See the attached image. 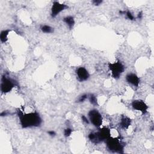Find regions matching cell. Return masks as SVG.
I'll list each match as a JSON object with an SVG mask.
<instances>
[{
	"label": "cell",
	"mask_w": 154,
	"mask_h": 154,
	"mask_svg": "<svg viewBox=\"0 0 154 154\" xmlns=\"http://www.w3.org/2000/svg\"><path fill=\"white\" fill-rule=\"evenodd\" d=\"M18 116L21 125L23 128L38 127L42 122L39 114L37 112L24 114L18 111Z\"/></svg>",
	"instance_id": "6da1fadb"
},
{
	"label": "cell",
	"mask_w": 154,
	"mask_h": 154,
	"mask_svg": "<svg viewBox=\"0 0 154 154\" xmlns=\"http://www.w3.org/2000/svg\"><path fill=\"white\" fill-rule=\"evenodd\" d=\"M107 148L112 152L122 153L124 146L117 138L110 137L106 140Z\"/></svg>",
	"instance_id": "7a4b0ae2"
},
{
	"label": "cell",
	"mask_w": 154,
	"mask_h": 154,
	"mask_svg": "<svg viewBox=\"0 0 154 154\" xmlns=\"http://www.w3.org/2000/svg\"><path fill=\"white\" fill-rule=\"evenodd\" d=\"M109 67L111 72L112 76L115 79L119 78L125 71V66L119 61L112 63H110Z\"/></svg>",
	"instance_id": "3957f363"
},
{
	"label": "cell",
	"mask_w": 154,
	"mask_h": 154,
	"mask_svg": "<svg viewBox=\"0 0 154 154\" xmlns=\"http://www.w3.org/2000/svg\"><path fill=\"white\" fill-rule=\"evenodd\" d=\"M89 118L90 120V122L93 124L95 127L99 128L102 124V116L97 110H91L89 111Z\"/></svg>",
	"instance_id": "277c9868"
},
{
	"label": "cell",
	"mask_w": 154,
	"mask_h": 154,
	"mask_svg": "<svg viewBox=\"0 0 154 154\" xmlns=\"http://www.w3.org/2000/svg\"><path fill=\"white\" fill-rule=\"evenodd\" d=\"M16 86V82L11 78L3 76L1 82V91L3 94H7L11 91Z\"/></svg>",
	"instance_id": "5b68a950"
},
{
	"label": "cell",
	"mask_w": 154,
	"mask_h": 154,
	"mask_svg": "<svg viewBox=\"0 0 154 154\" xmlns=\"http://www.w3.org/2000/svg\"><path fill=\"white\" fill-rule=\"evenodd\" d=\"M68 8V6L65 4L60 3L58 1H54L51 7V16L52 18H56L57 15Z\"/></svg>",
	"instance_id": "8992f818"
},
{
	"label": "cell",
	"mask_w": 154,
	"mask_h": 154,
	"mask_svg": "<svg viewBox=\"0 0 154 154\" xmlns=\"http://www.w3.org/2000/svg\"><path fill=\"white\" fill-rule=\"evenodd\" d=\"M132 107L135 110L140 111L143 114H146L148 110V106L142 100H135L132 102Z\"/></svg>",
	"instance_id": "52a82bcc"
},
{
	"label": "cell",
	"mask_w": 154,
	"mask_h": 154,
	"mask_svg": "<svg viewBox=\"0 0 154 154\" xmlns=\"http://www.w3.org/2000/svg\"><path fill=\"white\" fill-rule=\"evenodd\" d=\"M76 75L78 80L80 81H85L87 80L90 77V74L89 72L87 71L86 68L83 67H80L78 68V69L76 70Z\"/></svg>",
	"instance_id": "ba28073f"
},
{
	"label": "cell",
	"mask_w": 154,
	"mask_h": 154,
	"mask_svg": "<svg viewBox=\"0 0 154 154\" xmlns=\"http://www.w3.org/2000/svg\"><path fill=\"white\" fill-rule=\"evenodd\" d=\"M97 133L102 142L104 140L106 141L108 138H109L111 137V131L110 129L106 127L100 129Z\"/></svg>",
	"instance_id": "9c48e42d"
},
{
	"label": "cell",
	"mask_w": 154,
	"mask_h": 154,
	"mask_svg": "<svg viewBox=\"0 0 154 154\" xmlns=\"http://www.w3.org/2000/svg\"><path fill=\"white\" fill-rule=\"evenodd\" d=\"M127 82L132 85L138 87L140 84V79L138 76L134 74H129L126 76Z\"/></svg>",
	"instance_id": "30bf717a"
},
{
	"label": "cell",
	"mask_w": 154,
	"mask_h": 154,
	"mask_svg": "<svg viewBox=\"0 0 154 154\" xmlns=\"http://www.w3.org/2000/svg\"><path fill=\"white\" fill-rule=\"evenodd\" d=\"M131 120L129 118L125 116V117H123L122 119H121L120 126L124 129H128L129 126L131 125Z\"/></svg>",
	"instance_id": "8fae6325"
},
{
	"label": "cell",
	"mask_w": 154,
	"mask_h": 154,
	"mask_svg": "<svg viewBox=\"0 0 154 154\" xmlns=\"http://www.w3.org/2000/svg\"><path fill=\"white\" fill-rule=\"evenodd\" d=\"M63 21L67 25V26L70 29H72L74 27V26L75 25V19H74V17H72V16H69L65 17L63 19Z\"/></svg>",
	"instance_id": "7c38bea8"
},
{
	"label": "cell",
	"mask_w": 154,
	"mask_h": 154,
	"mask_svg": "<svg viewBox=\"0 0 154 154\" xmlns=\"http://www.w3.org/2000/svg\"><path fill=\"white\" fill-rule=\"evenodd\" d=\"M10 32V30H3L1 32V34H0V40H1V42L2 43H6L7 40H8V36Z\"/></svg>",
	"instance_id": "4fadbf2b"
},
{
	"label": "cell",
	"mask_w": 154,
	"mask_h": 154,
	"mask_svg": "<svg viewBox=\"0 0 154 154\" xmlns=\"http://www.w3.org/2000/svg\"><path fill=\"white\" fill-rule=\"evenodd\" d=\"M42 32L45 33H51L54 32V29L50 25H44L41 27Z\"/></svg>",
	"instance_id": "5bb4252c"
},
{
	"label": "cell",
	"mask_w": 154,
	"mask_h": 154,
	"mask_svg": "<svg viewBox=\"0 0 154 154\" xmlns=\"http://www.w3.org/2000/svg\"><path fill=\"white\" fill-rule=\"evenodd\" d=\"M89 99L90 102L94 105H98V99L95 95L93 94H90L89 96Z\"/></svg>",
	"instance_id": "9a60e30c"
},
{
	"label": "cell",
	"mask_w": 154,
	"mask_h": 154,
	"mask_svg": "<svg viewBox=\"0 0 154 154\" xmlns=\"http://www.w3.org/2000/svg\"><path fill=\"white\" fill-rule=\"evenodd\" d=\"M72 133V129L71 128H66L64 131V135L66 137H68L71 135Z\"/></svg>",
	"instance_id": "2e32d148"
},
{
	"label": "cell",
	"mask_w": 154,
	"mask_h": 154,
	"mask_svg": "<svg viewBox=\"0 0 154 154\" xmlns=\"http://www.w3.org/2000/svg\"><path fill=\"white\" fill-rule=\"evenodd\" d=\"M126 17L131 21H133L134 20V16H133V14L131 13V12H130L129 11H127L126 12Z\"/></svg>",
	"instance_id": "e0dca14e"
},
{
	"label": "cell",
	"mask_w": 154,
	"mask_h": 154,
	"mask_svg": "<svg viewBox=\"0 0 154 154\" xmlns=\"http://www.w3.org/2000/svg\"><path fill=\"white\" fill-rule=\"evenodd\" d=\"M88 98L87 95H82L80 97V98L78 100V102H82Z\"/></svg>",
	"instance_id": "ac0fdd59"
},
{
	"label": "cell",
	"mask_w": 154,
	"mask_h": 154,
	"mask_svg": "<svg viewBox=\"0 0 154 154\" xmlns=\"http://www.w3.org/2000/svg\"><path fill=\"white\" fill-rule=\"evenodd\" d=\"M92 3H93L94 4L95 6H99L102 3V1H100V0H95V1H92Z\"/></svg>",
	"instance_id": "d6986e66"
},
{
	"label": "cell",
	"mask_w": 154,
	"mask_h": 154,
	"mask_svg": "<svg viewBox=\"0 0 154 154\" xmlns=\"http://www.w3.org/2000/svg\"><path fill=\"white\" fill-rule=\"evenodd\" d=\"M81 118H82V121H83L84 122L86 123V124H89V120L87 119V118L85 116H82Z\"/></svg>",
	"instance_id": "ffe728a7"
},
{
	"label": "cell",
	"mask_w": 154,
	"mask_h": 154,
	"mask_svg": "<svg viewBox=\"0 0 154 154\" xmlns=\"http://www.w3.org/2000/svg\"><path fill=\"white\" fill-rule=\"evenodd\" d=\"M48 134L52 137L55 136L56 135V133H55V131H50L48 132Z\"/></svg>",
	"instance_id": "44dd1931"
},
{
	"label": "cell",
	"mask_w": 154,
	"mask_h": 154,
	"mask_svg": "<svg viewBox=\"0 0 154 154\" xmlns=\"http://www.w3.org/2000/svg\"><path fill=\"white\" fill-rule=\"evenodd\" d=\"M142 14L141 13H140L138 14V18H142Z\"/></svg>",
	"instance_id": "7402d4cb"
}]
</instances>
